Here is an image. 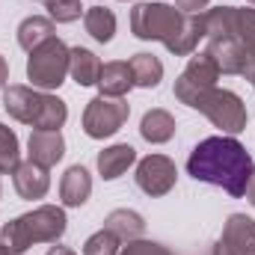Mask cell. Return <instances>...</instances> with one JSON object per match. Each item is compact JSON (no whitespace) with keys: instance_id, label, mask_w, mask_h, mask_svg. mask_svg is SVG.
I'll use <instances>...</instances> for the list:
<instances>
[{"instance_id":"6da1fadb","label":"cell","mask_w":255,"mask_h":255,"mask_svg":"<svg viewBox=\"0 0 255 255\" xmlns=\"http://www.w3.org/2000/svg\"><path fill=\"white\" fill-rule=\"evenodd\" d=\"M187 172L202 184L223 187L229 196L241 199L255 175V163L250 151L235 136H208L187 157Z\"/></svg>"},{"instance_id":"7a4b0ae2","label":"cell","mask_w":255,"mask_h":255,"mask_svg":"<svg viewBox=\"0 0 255 255\" xmlns=\"http://www.w3.org/2000/svg\"><path fill=\"white\" fill-rule=\"evenodd\" d=\"M130 30L142 42H163L175 57H190L199 39H205V18L169 3H136L130 9Z\"/></svg>"},{"instance_id":"3957f363","label":"cell","mask_w":255,"mask_h":255,"mask_svg":"<svg viewBox=\"0 0 255 255\" xmlns=\"http://www.w3.org/2000/svg\"><path fill=\"white\" fill-rule=\"evenodd\" d=\"M65 211L57 205H39L30 214L9 220L0 229V247L9 255H24L33 244H57L65 235Z\"/></svg>"},{"instance_id":"277c9868","label":"cell","mask_w":255,"mask_h":255,"mask_svg":"<svg viewBox=\"0 0 255 255\" xmlns=\"http://www.w3.org/2000/svg\"><path fill=\"white\" fill-rule=\"evenodd\" d=\"M3 107L15 122L36 130H60L68 119L65 101H60L57 95L39 92L36 86H6Z\"/></svg>"},{"instance_id":"5b68a950","label":"cell","mask_w":255,"mask_h":255,"mask_svg":"<svg viewBox=\"0 0 255 255\" xmlns=\"http://www.w3.org/2000/svg\"><path fill=\"white\" fill-rule=\"evenodd\" d=\"M68 51L63 39H48L27 57V80L36 89H60L68 74Z\"/></svg>"},{"instance_id":"8992f818","label":"cell","mask_w":255,"mask_h":255,"mask_svg":"<svg viewBox=\"0 0 255 255\" xmlns=\"http://www.w3.org/2000/svg\"><path fill=\"white\" fill-rule=\"evenodd\" d=\"M193 110L205 113L214 125L220 128L223 133H229V136H235V133H241L247 128V107H244V101L232 89H217V86L208 89L193 104Z\"/></svg>"},{"instance_id":"52a82bcc","label":"cell","mask_w":255,"mask_h":255,"mask_svg":"<svg viewBox=\"0 0 255 255\" xmlns=\"http://www.w3.org/2000/svg\"><path fill=\"white\" fill-rule=\"evenodd\" d=\"M217 77H220V65H217V60H214L208 51L193 54L187 68H184V71L178 74V80H175V98H178L181 104L193 107L208 89L217 86Z\"/></svg>"},{"instance_id":"ba28073f","label":"cell","mask_w":255,"mask_h":255,"mask_svg":"<svg viewBox=\"0 0 255 255\" xmlns=\"http://www.w3.org/2000/svg\"><path fill=\"white\" fill-rule=\"evenodd\" d=\"M128 116H130V104L128 101L98 95L83 110V130L92 139H104V136H113L116 130H122Z\"/></svg>"},{"instance_id":"9c48e42d","label":"cell","mask_w":255,"mask_h":255,"mask_svg":"<svg viewBox=\"0 0 255 255\" xmlns=\"http://www.w3.org/2000/svg\"><path fill=\"white\" fill-rule=\"evenodd\" d=\"M178 181V169L166 154H148L136 163V187L145 196H166Z\"/></svg>"},{"instance_id":"30bf717a","label":"cell","mask_w":255,"mask_h":255,"mask_svg":"<svg viewBox=\"0 0 255 255\" xmlns=\"http://www.w3.org/2000/svg\"><path fill=\"white\" fill-rule=\"evenodd\" d=\"M214 255H255V220L247 214H232L223 226V235Z\"/></svg>"},{"instance_id":"8fae6325","label":"cell","mask_w":255,"mask_h":255,"mask_svg":"<svg viewBox=\"0 0 255 255\" xmlns=\"http://www.w3.org/2000/svg\"><path fill=\"white\" fill-rule=\"evenodd\" d=\"M12 181H15V193L21 199H42L48 187H51V175H48V166L36 163V160H24L15 166L12 172Z\"/></svg>"},{"instance_id":"7c38bea8","label":"cell","mask_w":255,"mask_h":255,"mask_svg":"<svg viewBox=\"0 0 255 255\" xmlns=\"http://www.w3.org/2000/svg\"><path fill=\"white\" fill-rule=\"evenodd\" d=\"M27 148H30V160H36V163H42V166L51 169V166H57L63 160L65 139L60 130H33Z\"/></svg>"},{"instance_id":"4fadbf2b","label":"cell","mask_w":255,"mask_h":255,"mask_svg":"<svg viewBox=\"0 0 255 255\" xmlns=\"http://www.w3.org/2000/svg\"><path fill=\"white\" fill-rule=\"evenodd\" d=\"M133 160H136V148L128 145V142H116V145L98 151V172H101L104 181H113V178L125 175L133 166Z\"/></svg>"},{"instance_id":"5bb4252c","label":"cell","mask_w":255,"mask_h":255,"mask_svg":"<svg viewBox=\"0 0 255 255\" xmlns=\"http://www.w3.org/2000/svg\"><path fill=\"white\" fill-rule=\"evenodd\" d=\"M130 86H133V74H130V65L128 63L113 60V63L101 65V74H98V89H101V95H107V98H122Z\"/></svg>"},{"instance_id":"9a60e30c","label":"cell","mask_w":255,"mask_h":255,"mask_svg":"<svg viewBox=\"0 0 255 255\" xmlns=\"http://www.w3.org/2000/svg\"><path fill=\"white\" fill-rule=\"evenodd\" d=\"M68 74L77 86H95L101 74V60L89 48H71L68 51Z\"/></svg>"},{"instance_id":"2e32d148","label":"cell","mask_w":255,"mask_h":255,"mask_svg":"<svg viewBox=\"0 0 255 255\" xmlns=\"http://www.w3.org/2000/svg\"><path fill=\"white\" fill-rule=\"evenodd\" d=\"M92 193V178L83 166H68L60 181V196H63V205L68 208H80Z\"/></svg>"},{"instance_id":"e0dca14e","label":"cell","mask_w":255,"mask_h":255,"mask_svg":"<svg viewBox=\"0 0 255 255\" xmlns=\"http://www.w3.org/2000/svg\"><path fill=\"white\" fill-rule=\"evenodd\" d=\"M104 229H110L122 244H130V241H139V238H142V232H145V220H142L136 211L116 208V211H110V214H107Z\"/></svg>"},{"instance_id":"ac0fdd59","label":"cell","mask_w":255,"mask_h":255,"mask_svg":"<svg viewBox=\"0 0 255 255\" xmlns=\"http://www.w3.org/2000/svg\"><path fill=\"white\" fill-rule=\"evenodd\" d=\"M48 39H54V21L42 18V15H30L18 24V45L30 54L39 45H45Z\"/></svg>"},{"instance_id":"d6986e66","label":"cell","mask_w":255,"mask_h":255,"mask_svg":"<svg viewBox=\"0 0 255 255\" xmlns=\"http://www.w3.org/2000/svg\"><path fill=\"white\" fill-rule=\"evenodd\" d=\"M139 133H142V139H148V142H154V145L169 142V139L175 136V119H172V113H166V110H160V107L148 110V113L142 116V122H139Z\"/></svg>"},{"instance_id":"ffe728a7","label":"cell","mask_w":255,"mask_h":255,"mask_svg":"<svg viewBox=\"0 0 255 255\" xmlns=\"http://www.w3.org/2000/svg\"><path fill=\"white\" fill-rule=\"evenodd\" d=\"M83 27H86V33H89L95 42L107 45V42L116 36V15H113V9H107V6H89L86 15H83Z\"/></svg>"},{"instance_id":"44dd1931","label":"cell","mask_w":255,"mask_h":255,"mask_svg":"<svg viewBox=\"0 0 255 255\" xmlns=\"http://www.w3.org/2000/svg\"><path fill=\"white\" fill-rule=\"evenodd\" d=\"M128 65H130V74H133V86L154 89L163 80V63L154 54H133Z\"/></svg>"},{"instance_id":"7402d4cb","label":"cell","mask_w":255,"mask_h":255,"mask_svg":"<svg viewBox=\"0 0 255 255\" xmlns=\"http://www.w3.org/2000/svg\"><path fill=\"white\" fill-rule=\"evenodd\" d=\"M229 30L244 42V48L253 54L255 51V9H238V6H223Z\"/></svg>"},{"instance_id":"603a6c76","label":"cell","mask_w":255,"mask_h":255,"mask_svg":"<svg viewBox=\"0 0 255 255\" xmlns=\"http://www.w3.org/2000/svg\"><path fill=\"white\" fill-rule=\"evenodd\" d=\"M21 148H18V136L12 128L0 122V172H15V166L21 163Z\"/></svg>"},{"instance_id":"cb8c5ba5","label":"cell","mask_w":255,"mask_h":255,"mask_svg":"<svg viewBox=\"0 0 255 255\" xmlns=\"http://www.w3.org/2000/svg\"><path fill=\"white\" fill-rule=\"evenodd\" d=\"M119 247H122V241L110 229H101V232H95V235L86 238L83 255H119Z\"/></svg>"},{"instance_id":"d4e9b609","label":"cell","mask_w":255,"mask_h":255,"mask_svg":"<svg viewBox=\"0 0 255 255\" xmlns=\"http://www.w3.org/2000/svg\"><path fill=\"white\" fill-rule=\"evenodd\" d=\"M45 9L51 12V21H57V24H71V21H77L80 12H83L80 0H51Z\"/></svg>"},{"instance_id":"484cf974","label":"cell","mask_w":255,"mask_h":255,"mask_svg":"<svg viewBox=\"0 0 255 255\" xmlns=\"http://www.w3.org/2000/svg\"><path fill=\"white\" fill-rule=\"evenodd\" d=\"M119 255H172L163 244H154V241H130L128 247H122V253Z\"/></svg>"},{"instance_id":"4316f807","label":"cell","mask_w":255,"mask_h":255,"mask_svg":"<svg viewBox=\"0 0 255 255\" xmlns=\"http://www.w3.org/2000/svg\"><path fill=\"white\" fill-rule=\"evenodd\" d=\"M208 3H211V0H175V6H178L181 12H187V15H190V12H202Z\"/></svg>"},{"instance_id":"83f0119b","label":"cell","mask_w":255,"mask_h":255,"mask_svg":"<svg viewBox=\"0 0 255 255\" xmlns=\"http://www.w3.org/2000/svg\"><path fill=\"white\" fill-rule=\"evenodd\" d=\"M241 77H244V80H250V83H255V51H253V54H247L244 68H241Z\"/></svg>"},{"instance_id":"f1b7e54d","label":"cell","mask_w":255,"mask_h":255,"mask_svg":"<svg viewBox=\"0 0 255 255\" xmlns=\"http://www.w3.org/2000/svg\"><path fill=\"white\" fill-rule=\"evenodd\" d=\"M6 80H9V65L0 57V89H6Z\"/></svg>"},{"instance_id":"f546056e","label":"cell","mask_w":255,"mask_h":255,"mask_svg":"<svg viewBox=\"0 0 255 255\" xmlns=\"http://www.w3.org/2000/svg\"><path fill=\"white\" fill-rule=\"evenodd\" d=\"M48 255H77V253H74V250H68V247H51Z\"/></svg>"},{"instance_id":"4dcf8cb0","label":"cell","mask_w":255,"mask_h":255,"mask_svg":"<svg viewBox=\"0 0 255 255\" xmlns=\"http://www.w3.org/2000/svg\"><path fill=\"white\" fill-rule=\"evenodd\" d=\"M247 199L253 202V208H255V175H253V181H250V187H247Z\"/></svg>"},{"instance_id":"1f68e13d","label":"cell","mask_w":255,"mask_h":255,"mask_svg":"<svg viewBox=\"0 0 255 255\" xmlns=\"http://www.w3.org/2000/svg\"><path fill=\"white\" fill-rule=\"evenodd\" d=\"M0 255H9V253H6V250H3V247H0Z\"/></svg>"},{"instance_id":"d6a6232c","label":"cell","mask_w":255,"mask_h":255,"mask_svg":"<svg viewBox=\"0 0 255 255\" xmlns=\"http://www.w3.org/2000/svg\"><path fill=\"white\" fill-rule=\"evenodd\" d=\"M39 3H45V6H48V3H51V0H39Z\"/></svg>"},{"instance_id":"836d02e7","label":"cell","mask_w":255,"mask_h":255,"mask_svg":"<svg viewBox=\"0 0 255 255\" xmlns=\"http://www.w3.org/2000/svg\"><path fill=\"white\" fill-rule=\"evenodd\" d=\"M250 3H253V6H255V0H250Z\"/></svg>"},{"instance_id":"e575fe53","label":"cell","mask_w":255,"mask_h":255,"mask_svg":"<svg viewBox=\"0 0 255 255\" xmlns=\"http://www.w3.org/2000/svg\"><path fill=\"white\" fill-rule=\"evenodd\" d=\"M253 86H255V83H253Z\"/></svg>"}]
</instances>
